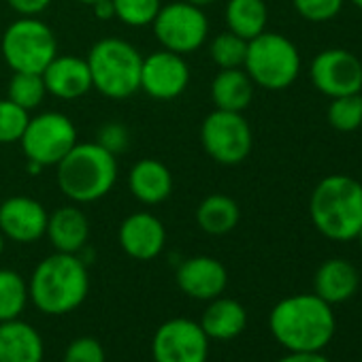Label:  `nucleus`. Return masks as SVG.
I'll return each instance as SVG.
<instances>
[{"label":"nucleus","instance_id":"25","mask_svg":"<svg viewBox=\"0 0 362 362\" xmlns=\"http://www.w3.org/2000/svg\"><path fill=\"white\" fill-rule=\"evenodd\" d=\"M224 20L233 35L252 41L267 30L269 9L264 0H228Z\"/></svg>","mask_w":362,"mask_h":362},{"label":"nucleus","instance_id":"27","mask_svg":"<svg viewBox=\"0 0 362 362\" xmlns=\"http://www.w3.org/2000/svg\"><path fill=\"white\" fill-rule=\"evenodd\" d=\"M328 124L339 132H354L362 126V92L332 98L326 111Z\"/></svg>","mask_w":362,"mask_h":362},{"label":"nucleus","instance_id":"36","mask_svg":"<svg viewBox=\"0 0 362 362\" xmlns=\"http://www.w3.org/2000/svg\"><path fill=\"white\" fill-rule=\"evenodd\" d=\"M277 362H330L322 351H290Z\"/></svg>","mask_w":362,"mask_h":362},{"label":"nucleus","instance_id":"38","mask_svg":"<svg viewBox=\"0 0 362 362\" xmlns=\"http://www.w3.org/2000/svg\"><path fill=\"white\" fill-rule=\"evenodd\" d=\"M188 3H192V5H197V7H201V9H205V7L218 3V0H188Z\"/></svg>","mask_w":362,"mask_h":362},{"label":"nucleus","instance_id":"10","mask_svg":"<svg viewBox=\"0 0 362 362\" xmlns=\"http://www.w3.org/2000/svg\"><path fill=\"white\" fill-rule=\"evenodd\" d=\"M201 145L214 162L235 166L252 153L254 132L243 113L216 109L201 124Z\"/></svg>","mask_w":362,"mask_h":362},{"label":"nucleus","instance_id":"23","mask_svg":"<svg viewBox=\"0 0 362 362\" xmlns=\"http://www.w3.org/2000/svg\"><path fill=\"white\" fill-rule=\"evenodd\" d=\"M254 88L243 69H220L211 81V100L216 109L243 113L254 100Z\"/></svg>","mask_w":362,"mask_h":362},{"label":"nucleus","instance_id":"21","mask_svg":"<svg viewBox=\"0 0 362 362\" xmlns=\"http://www.w3.org/2000/svg\"><path fill=\"white\" fill-rule=\"evenodd\" d=\"M360 286L358 269L345 258L324 260L313 277V292L328 305H341L349 300Z\"/></svg>","mask_w":362,"mask_h":362},{"label":"nucleus","instance_id":"6","mask_svg":"<svg viewBox=\"0 0 362 362\" xmlns=\"http://www.w3.org/2000/svg\"><path fill=\"white\" fill-rule=\"evenodd\" d=\"M243 71L250 75L254 86L269 92H281L298 79V47L288 37L264 30L256 39L247 41Z\"/></svg>","mask_w":362,"mask_h":362},{"label":"nucleus","instance_id":"5","mask_svg":"<svg viewBox=\"0 0 362 362\" xmlns=\"http://www.w3.org/2000/svg\"><path fill=\"white\" fill-rule=\"evenodd\" d=\"M86 62L92 75V90L98 94L124 100L141 90L143 56L132 43L119 37H105L92 45Z\"/></svg>","mask_w":362,"mask_h":362},{"label":"nucleus","instance_id":"28","mask_svg":"<svg viewBox=\"0 0 362 362\" xmlns=\"http://www.w3.org/2000/svg\"><path fill=\"white\" fill-rule=\"evenodd\" d=\"M45 96V81L39 73H13L9 81V100H13L26 111H33L43 103Z\"/></svg>","mask_w":362,"mask_h":362},{"label":"nucleus","instance_id":"40","mask_svg":"<svg viewBox=\"0 0 362 362\" xmlns=\"http://www.w3.org/2000/svg\"><path fill=\"white\" fill-rule=\"evenodd\" d=\"M77 3H81V5H94V3H98V0H77Z\"/></svg>","mask_w":362,"mask_h":362},{"label":"nucleus","instance_id":"2","mask_svg":"<svg viewBox=\"0 0 362 362\" xmlns=\"http://www.w3.org/2000/svg\"><path fill=\"white\" fill-rule=\"evenodd\" d=\"M90 292L88 264L79 254L54 252L43 258L30 279V303L45 315H66L83 305Z\"/></svg>","mask_w":362,"mask_h":362},{"label":"nucleus","instance_id":"15","mask_svg":"<svg viewBox=\"0 0 362 362\" xmlns=\"http://www.w3.org/2000/svg\"><path fill=\"white\" fill-rule=\"evenodd\" d=\"M119 247L126 256L147 262L162 254L166 245V228L160 218L149 211H136L124 218L117 230Z\"/></svg>","mask_w":362,"mask_h":362},{"label":"nucleus","instance_id":"43","mask_svg":"<svg viewBox=\"0 0 362 362\" xmlns=\"http://www.w3.org/2000/svg\"><path fill=\"white\" fill-rule=\"evenodd\" d=\"M360 362H362V360H360Z\"/></svg>","mask_w":362,"mask_h":362},{"label":"nucleus","instance_id":"18","mask_svg":"<svg viewBox=\"0 0 362 362\" xmlns=\"http://www.w3.org/2000/svg\"><path fill=\"white\" fill-rule=\"evenodd\" d=\"M45 237L56 252L81 254L90 241V220L75 203L58 207L54 214H49Z\"/></svg>","mask_w":362,"mask_h":362},{"label":"nucleus","instance_id":"37","mask_svg":"<svg viewBox=\"0 0 362 362\" xmlns=\"http://www.w3.org/2000/svg\"><path fill=\"white\" fill-rule=\"evenodd\" d=\"M92 11L96 16V20L109 22L115 20V7H113V0H98V3L92 5Z\"/></svg>","mask_w":362,"mask_h":362},{"label":"nucleus","instance_id":"11","mask_svg":"<svg viewBox=\"0 0 362 362\" xmlns=\"http://www.w3.org/2000/svg\"><path fill=\"white\" fill-rule=\"evenodd\" d=\"M209 337L199 322L173 317L158 326L151 339L153 362H207Z\"/></svg>","mask_w":362,"mask_h":362},{"label":"nucleus","instance_id":"26","mask_svg":"<svg viewBox=\"0 0 362 362\" xmlns=\"http://www.w3.org/2000/svg\"><path fill=\"white\" fill-rule=\"evenodd\" d=\"M28 300V281L13 269H0V322L20 317Z\"/></svg>","mask_w":362,"mask_h":362},{"label":"nucleus","instance_id":"7","mask_svg":"<svg viewBox=\"0 0 362 362\" xmlns=\"http://www.w3.org/2000/svg\"><path fill=\"white\" fill-rule=\"evenodd\" d=\"M0 54L13 73H43L58 56L54 30L39 18H20L0 39Z\"/></svg>","mask_w":362,"mask_h":362},{"label":"nucleus","instance_id":"1","mask_svg":"<svg viewBox=\"0 0 362 362\" xmlns=\"http://www.w3.org/2000/svg\"><path fill=\"white\" fill-rule=\"evenodd\" d=\"M269 330L288 351H322L334 339L337 317L315 292L292 294L271 309Z\"/></svg>","mask_w":362,"mask_h":362},{"label":"nucleus","instance_id":"29","mask_svg":"<svg viewBox=\"0 0 362 362\" xmlns=\"http://www.w3.org/2000/svg\"><path fill=\"white\" fill-rule=\"evenodd\" d=\"M247 54V41L233 35L230 30L214 37L209 45V56L218 69H243Z\"/></svg>","mask_w":362,"mask_h":362},{"label":"nucleus","instance_id":"22","mask_svg":"<svg viewBox=\"0 0 362 362\" xmlns=\"http://www.w3.org/2000/svg\"><path fill=\"white\" fill-rule=\"evenodd\" d=\"M199 324L209 339L230 341V339H237L245 330L247 311L239 300L218 296V298L209 300Z\"/></svg>","mask_w":362,"mask_h":362},{"label":"nucleus","instance_id":"9","mask_svg":"<svg viewBox=\"0 0 362 362\" xmlns=\"http://www.w3.org/2000/svg\"><path fill=\"white\" fill-rule=\"evenodd\" d=\"M153 35L162 49L188 56L201 49L209 35V20L205 11L188 0L162 5L153 24Z\"/></svg>","mask_w":362,"mask_h":362},{"label":"nucleus","instance_id":"20","mask_svg":"<svg viewBox=\"0 0 362 362\" xmlns=\"http://www.w3.org/2000/svg\"><path fill=\"white\" fill-rule=\"evenodd\" d=\"M45 343L41 332L20 317L0 322V362H43Z\"/></svg>","mask_w":362,"mask_h":362},{"label":"nucleus","instance_id":"42","mask_svg":"<svg viewBox=\"0 0 362 362\" xmlns=\"http://www.w3.org/2000/svg\"><path fill=\"white\" fill-rule=\"evenodd\" d=\"M356 239H358V243H360V247H362V228H360V233L356 235Z\"/></svg>","mask_w":362,"mask_h":362},{"label":"nucleus","instance_id":"34","mask_svg":"<svg viewBox=\"0 0 362 362\" xmlns=\"http://www.w3.org/2000/svg\"><path fill=\"white\" fill-rule=\"evenodd\" d=\"M96 143L105 147L107 151H111L113 156H119L130 145V132L122 122H109L98 128Z\"/></svg>","mask_w":362,"mask_h":362},{"label":"nucleus","instance_id":"16","mask_svg":"<svg viewBox=\"0 0 362 362\" xmlns=\"http://www.w3.org/2000/svg\"><path fill=\"white\" fill-rule=\"evenodd\" d=\"M175 279L186 296L197 300H214L226 290L228 271L218 258L192 256L177 267Z\"/></svg>","mask_w":362,"mask_h":362},{"label":"nucleus","instance_id":"14","mask_svg":"<svg viewBox=\"0 0 362 362\" xmlns=\"http://www.w3.org/2000/svg\"><path fill=\"white\" fill-rule=\"evenodd\" d=\"M49 214L45 205L30 197H9L0 203V233L5 239L30 245L45 237Z\"/></svg>","mask_w":362,"mask_h":362},{"label":"nucleus","instance_id":"39","mask_svg":"<svg viewBox=\"0 0 362 362\" xmlns=\"http://www.w3.org/2000/svg\"><path fill=\"white\" fill-rule=\"evenodd\" d=\"M3 252H5V237L0 233V256H3Z\"/></svg>","mask_w":362,"mask_h":362},{"label":"nucleus","instance_id":"8","mask_svg":"<svg viewBox=\"0 0 362 362\" xmlns=\"http://www.w3.org/2000/svg\"><path fill=\"white\" fill-rule=\"evenodd\" d=\"M24 156L33 173L56 166L79 141L73 119L60 111H43L28 119L20 139Z\"/></svg>","mask_w":362,"mask_h":362},{"label":"nucleus","instance_id":"35","mask_svg":"<svg viewBox=\"0 0 362 362\" xmlns=\"http://www.w3.org/2000/svg\"><path fill=\"white\" fill-rule=\"evenodd\" d=\"M7 3L20 18H39L52 5V0H7Z\"/></svg>","mask_w":362,"mask_h":362},{"label":"nucleus","instance_id":"31","mask_svg":"<svg viewBox=\"0 0 362 362\" xmlns=\"http://www.w3.org/2000/svg\"><path fill=\"white\" fill-rule=\"evenodd\" d=\"M30 119V111L22 109L9 98L0 100V145L20 143Z\"/></svg>","mask_w":362,"mask_h":362},{"label":"nucleus","instance_id":"41","mask_svg":"<svg viewBox=\"0 0 362 362\" xmlns=\"http://www.w3.org/2000/svg\"><path fill=\"white\" fill-rule=\"evenodd\" d=\"M351 5H354V7H358V9L362 11V0H351Z\"/></svg>","mask_w":362,"mask_h":362},{"label":"nucleus","instance_id":"4","mask_svg":"<svg viewBox=\"0 0 362 362\" xmlns=\"http://www.w3.org/2000/svg\"><path fill=\"white\" fill-rule=\"evenodd\" d=\"M56 181L60 192L75 205L105 199L117 181V156L96 141L77 143L58 164Z\"/></svg>","mask_w":362,"mask_h":362},{"label":"nucleus","instance_id":"33","mask_svg":"<svg viewBox=\"0 0 362 362\" xmlns=\"http://www.w3.org/2000/svg\"><path fill=\"white\" fill-rule=\"evenodd\" d=\"M62 362H107L105 347L92 337H79L64 349Z\"/></svg>","mask_w":362,"mask_h":362},{"label":"nucleus","instance_id":"30","mask_svg":"<svg viewBox=\"0 0 362 362\" xmlns=\"http://www.w3.org/2000/svg\"><path fill=\"white\" fill-rule=\"evenodd\" d=\"M115 7V20L130 28H145L151 26L162 0H113Z\"/></svg>","mask_w":362,"mask_h":362},{"label":"nucleus","instance_id":"19","mask_svg":"<svg viewBox=\"0 0 362 362\" xmlns=\"http://www.w3.org/2000/svg\"><path fill=\"white\" fill-rule=\"evenodd\" d=\"M128 190L143 205H160L173 194V173L153 158H143L128 173Z\"/></svg>","mask_w":362,"mask_h":362},{"label":"nucleus","instance_id":"12","mask_svg":"<svg viewBox=\"0 0 362 362\" xmlns=\"http://www.w3.org/2000/svg\"><path fill=\"white\" fill-rule=\"evenodd\" d=\"M311 83L328 98L362 92V62L347 49H324L309 66Z\"/></svg>","mask_w":362,"mask_h":362},{"label":"nucleus","instance_id":"17","mask_svg":"<svg viewBox=\"0 0 362 362\" xmlns=\"http://www.w3.org/2000/svg\"><path fill=\"white\" fill-rule=\"evenodd\" d=\"M49 96L60 100H77L92 90V75L86 58L56 56L41 73Z\"/></svg>","mask_w":362,"mask_h":362},{"label":"nucleus","instance_id":"32","mask_svg":"<svg viewBox=\"0 0 362 362\" xmlns=\"http://www.w3.org/2000/svg\"><path fill=\"white\" fill-rule=\"evenodd\" d=\"M343 3L345 0H292L296 13L313 24H324L334 20L341 13Z\"/></svg>","mask_w":362,"mask_h":362},{"label":"nucleus","instance_id":"24","mask_svg":"<svg viewBox=\"0 0 362 362\" xmlns=\"http://www.w3.org/2000/svg\"><path fill=\"white\" fill-rule=\"evenodd\" d=\"M241 220V209L235 199L226 194H209L201 201L197 209V224L203 233L211 237L228 235L237 228Z\"/></svg>","mask_w":362,"mask_h":362},{"label":"nucleus","instance_id":"13","mask_svg":"<svg viewBox=\"0 0 362 362\" xmlns=\"http://www.w3.org/2000/svg\"><path fill=\"white\" fill-rule=\"evenodd\" d=\"M190 66L186 56L168 49L151 52L141 64V90L156 100H175L190 86Z\"/></svg>","mask_w":362,"mask_h":362},{"label":"nucleus","instance_id":"3","mask_svg":"<svg viewBox=\"0 0 362 362\" xmlns=\"http://www.w3.org/2000/svg\"><path fill=\"white\" fill-rule=\"evenodd\" d=\"M309 218L330 241H351L362 228V184L349 175H328L313 188Z\"/></svg>","mask_w":362,"mask_h":362}]
</instances>
